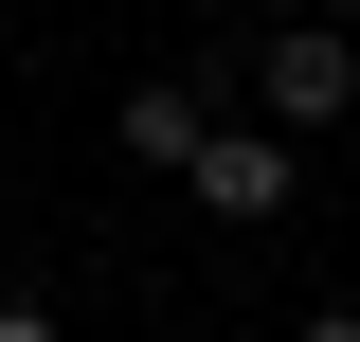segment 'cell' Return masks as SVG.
<instances>
[{
	"label": "cell",
	"mask_w": 360,
	"mask_h": 342,
	"mask_svg": "<svg viewBox=\"0 0 360 342\" xmlns=\"http://www.w3.org/2000/svg\"><path fill=\"white\" fill-rule=\"evenodd\" d=\"M342 108H360V37H342V18H288V37H252V127H270V144H324Z\"/></svg>",
	"instance_id": "1"
},
{
	"label": "cell",
	"mask_w": 360,
	"mask_h": 342,
	"mask_svg": "<svg viewBox=\"0 0 360 342\" xmlns=\"http://www.w3.org/2000/svg\"><path fill=\"white\" fill-rule=\"evenodd\" d=\"M288 180H307V144H270L252 108H234V127L180 163V198H198V216H234V234H270V216H288Z\"/></svg>",
	"instance_id": "2"
},
{
	"label": "cell",
	"mask_w": 360,
	"mask_h": 342,
	"mask_svg": "<svg viewBox=\"0 0 360 342\" xmlns=\"http://www.w3.org/2000/svg\"><path fill=\"white\" fill-rule=\"evenodd\" d=\"M217 127H234V108H217V72H144L127 108H108V144H127V163H162V180L198 163V144H217Z\"/></svg>",
	"instance_id": "3"
},
{
	"label": "cell",
	"mask_w": 360,
	"mask_h": 342,
	"mask_svg": "<svg viewBox=\"0 0 360 342\" xmlns=\"http://www.w3.org/2000/svg\"><path fill=\"white\" fill-rule=\"evenodd\" d=\"M0 342H72V324H54V306H0Z\"/></svg>",
	"instance_id": "4"
},
{
	"label": "cell",
	"mask_w": 360,
	"mask_h": 342,
	"mask_svg": "<svg viewBox=\"0 0 360 342\" xmlns=\"http://www.w3.org/2000/svg\"><path fill=\"white\" fill-rule=\"evenodd\" d=\"M288 342H360V306H307V324H288Z\"/></svg>",
	"instance_id": "5"
}]
</instances>
